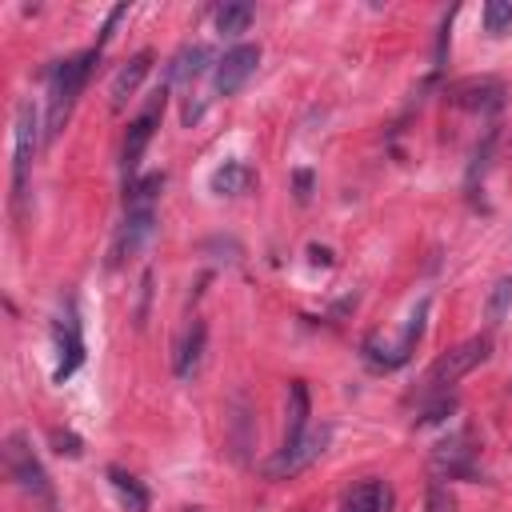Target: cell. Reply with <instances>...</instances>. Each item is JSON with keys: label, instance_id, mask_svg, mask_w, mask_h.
Wrapping results in <instances>:
<instances>
[{"label": "cell", "instance_id": "cell-1", "mask_svg": "<svg viewBox=\"0 0 512 512\" xmlns=\"http://www.w3.org/2000/svg\"><path fill=\"white\" fill-rule=\"evenodd\" d=\"M96 60H100V48H88V52H76V56H68V60H56V64L48 68V124H44V136H48V140L64 128V120H68L76 96L84 92V84H88Z\"/></svg>", "mask_w": 512, "mask_h": 512}, {"label": "cell", "instance_id": "cell-2", "mask_svg": "<svg viewBox=\"0 0 512 512\" xmlns=\"http://www.w3.org/2000/svg\"><path fill=\"white\" fill-rule=\"evenodd\" d=\"M4 468H8V476L16 480V488L32 500V508L56 512V488H52V480H48L40 456L32 452V444H28V436H24L20 428L4 436Z\"/></svg>", "mask_w": 512, "mask_h": 512}, {"label": "cell", "instance_id": "cell-3", "mask_svg": "<svg viewBox=\"0 0 512 512\" xmlns=\"http://www.w3.org/2000/svg\"><path fill=\"white\" fill-rule=\"evenodd\" d=\"M492 352V336H468L464 344L448 348L444 356H436V364L424 372V384H420V400H436V396H448V388L468 376L472 368H480Z\"/></svg>", "mask_w": 512, "mask_h": 512}, {"label": "cell", "instance_id": "cell-4", "mask_svg": "<svg viewBox=\"0 0 512 512\" xmlns=\"http://www.w3.org/2000/svg\"><path fill=\"white\" fill-rule=\"evenodd\" d=\"M36 108L32 100L16 104V132H12V212L16 220H24V204H28V168H32V152H36Z\"/></svg>", "mask_w": 512, "mask_h": 512}, {"label": "cell", "instance_id": "cell-5", "mask_svg": "<svg viewBox=\"0 0 512 512\" xmlns=\"http://www.w3.org/2000/svg\"><path fill=\"white\" fill-rule=\"evenodd\" d=\"M328 440H332V428H328V424H324V428H308L300 440H284V444L276 448V456L264 460L260 472H264L268 480H288V476L304 472L308 464H316V460L324 456Z\"/></svg>", "mask_w": 512, "mask_h": 512}, {"label": "cell", "instance_id": "cell-6", "mask_svg": "<svg viewBox=\"0 0 512 512\" xmlns=\"http://www.w3.org/2000/svg\"><path fill=\"white\" fill-rule=\"evenodd\" d=\"M164 96H168V84H160V88L148 96V104L140 108V116H136V120L128 124V132H124V144H120V168H124V176H128V180L136 176L140 156H144V148H148L152 132L160 128V116H164Z\"/></svg>", "mask_w": 512, "mask_h": 512}, {"label": "cell", "instance_id": "cell-7", "mask_svg": "<svg viewBox=\"0 0 512 512\" xmlns=\"http://www.w3.org/2000/svg\"><path fill=\"white\" fill-rule=\"evenodd\" d=\"M52 340H56V352H60L52 380L64 384V380L84 364V336H80V316H76V304H72V300H68V308L56 316V324H52Z\"/></svg>", "mask_w": 512, "mask_h": 512}, {"label": "cell", "instance_id": "cell-8", "mask_svg": "<svg viewBox=\"0 0 512 512\" xmlns=\"http://www.w3.org/2000/svg\"><path fill=\"white\" fill-rule=\"evenodd\" d=\"M432 472L448 476V480H472L476 476V448H472V432L460 428L448 440L436 444L432 452Z\"/></svg>", "mask_w": 512, "mask_h": 512}, {"label": "cell", "instance_id": "cell-9", "mask_svg": "<svg viewBox=\"0 0 512 512\" xmlns=\"http://www.w3.org/2000/svg\"><path fill=\"white\" fill-rule=\"evenodd\" d=\"M256 64H260V48H256V44H232V48L216 60V68H212L216 92H220V96H236V92L248 84V76L256 72Z\"/></svg>", "mask_w": 512, "mask_h": 512}, {"label": "cell", "instance_id": "cell-10", "mask_svg": "<svg viewBox=\"0 0 512 512\" xmlns=\"http://www.w3.org/2000/svg\"><path fill=\"white\" fill-rule=\"evenodd\" d=\"M424 320H428V300H420L416 308H412V316H408V324H404V332H400V340L388 348V352H364V360L372 364V368H400V364H408V356L416 352V344H420V336H424Z\"/></svg>", "mask_w": 512, "mask_h": 512}, {"label": "cell", "instance_id": "cell-11", "mask_svg": "<svg viewBox=\"0 0 512 512\" xmlns=\"http://www.w3.org/2000/svg\"><path fill=\"white\" fill-rule=\"evenodd\" d=\"M152 232H156V208H124V224H120L116 244H112V264L132 260Z\"/></svg>", "mask_w": 512, "mask_h": 512}, {"label": "cell", "instance_id": "cell-12", "mask_svg": "<svg viewBox=\"0 0 512 512\" xmlns=\"http://www.w3.org/2000/svg\"><path fill=\"white\" fill-rule=\"evenodd\" d=\"M448 100L464 112H496L504 104V84L492 80V76H480V80H460L452 84Z\"/></svg>", "mask_w": 512, "mask_h": 512}, {"label": "cell", "instance_id": "cell-13", "mask_svg": "<svg viewBox=\"0 0 512 512\" xmlns=\"http://www.w3.org/2000/svg\"><path fill=\"white\" fill-rule=\"evenodd\" d=\"M148 68H152V52L144 48V52H136L132 60H124L120 68H116V76H112V108H124L128 104V96L140 88V80L148 76Z\"/></svg>", "mask_w": 512, "mask_h": 512}, {"label": "cell", "instance_id": "cell-14", "mask_svg": "<svg viewBox=\"0 0 512 512\" xmlns=\"http://www.w3.org/2000/svg\"><path fill=\"white\" fill-rule=\"evenodd\" d=\"M204 340H208L204 324H200V320H192V324L184 328L180 344H176V360H172L176 380H192V376H196V368H200V360H204Z\"/></svg>", "mask_w": 512, "mask_h": 512}, {"label": "cell", "instance_id": "cell-15", "mask_svg": "<svg viewBox=\"0 0 512 512\" xmlns=\"http://www.w3.org/2000/svg\"><path fill=\"white\" fill-rule=\"evenodd\" d=\"M388 504H392V492L384 480H360L344 492L340 512H388Z\"/></svg>", "mask_w": 512, "mask_h": 512}, {"label": "cell", "instance_id": "cell-16", "mask_svg": "<svg viewBox=\"0 0 512 512\" xmlns=\"http://www.w3.org/2000/svg\"><path fill=\"white\" fill-rule=\"evenodd\" d=\"M208 60H212V48L208 44H184L172 56V64H168V84H192L208 68Z\"/></svg>", "mask_w": 512, "mask_h": 512}, {"label": "cell", "instance_id": "cell-17", "mask_svg": "<svg viewBox=\"0 0 512 512\" xmlns=\"http://www.w3.org/2000/svg\"><path fill=\"white\" fill-rule=\"evenodd\" d=\"M212 192L216 196H244L252 184H256V172L244 164V160H224L216 172H212Z\"/></svg>", "mask_w": 512, "mask_h": 512}, {"label": "cell", "instance_id": "cell-18", "mask_svg": "<svg viewBox=\"0 0 512 512\" xmlns=\"http://www.w3.org/2000/svg\"><path fill=\"white\" fill-rule=\"evenodd\" d=\"M308 384L304 380H292L288 384V416H284V440H300L308 432Z\"/></svg>", "mask_w": 512, "mask_h": 512}, {"label": "cell", "instance_id": "cell-19", "mask_svg": "<svg viewBox=\"0 0 512 512\" xmlns=\"http://www.w3.org/2000/svg\"><path fill=\"white\" fill-rule=\"evenodd\" d=\"M108 480H112V488L120 492V504L128 508V512H148V488L132 476V472H124V468H108Z\"/></svg>", "mask_w": 512, "mask_h": 512}, {"label": "cell", "instance_id": "cell-20", "mask_svg": "<svg viewBox=\"0 0 512 512\" xmlns=\"http://www.w3.org/2000/svg\"><path fill=\"white\" fill-rule=\"evenodd\" d=\"M248 24H252V4H224V8L216 12L220 36H240Z\"/></svg>", "mask_w": 512, "mask_h": 512}, {"label": "cell", "instance_id": "cell-21", "mask_svg": "<svg viewBox=\"0 0 512 512\" xmlns=\"http://www.w3.org/2000/svg\"><path fill=\"white\" fill-rule=\"evenodd\" d=\"M508 308H512V276H496V284H492V292H488V300H484V316H488L492 324H500Z\"/></svg>", "mask_w": 512, "mask_h": 512}, {"label": "cell", "instance_id": "cell-22", "mask_svg": "<svg viewBox=\"0 0 512 512\" xmlns=\"http://www.w3.org/2000/svg\"><path fill=\"white\" fill-rule=\"evenodd\" d=\"M492 148H496V128H488V132H484V144H476V152H472V164H468V188H476V180L484 176Z\"/></svg>", "mask_w": 512, "mask_h": 512}, {"label": "cell", "instance_id": "cell-23", "mask_svg": "<svg viewBox=\"0 0 512 512\" xmlns=\"http://www.w3.org/2000/svg\"><path fill=\"white\" fill-rule=\"evenodd\" d=\"M512 24V0H488L484 4V28L488 32H504Z\"/></svg>", "mask_w": 512, "mask_h": 512}, {"label": "cell", "instance_id": "cell-24", "mask_svg": "<svg viewBox=\"0 0 512 512\" xmlns=\"http://www.w3.org/2000/svg\"><path fill=\"white\" fill-rule=\"evenodd\" d=\"M424 512H456V496L440 480H432L428 484V496H424Z\"/></svg>", "mask_w": 512, "mask_h": 512}, {"label": "cell", "instance_id": "cell-25", "mask_svg": "<svg viewBox=\"0 0 512 512\" xmlns=\"http://www.w3.org/2000/svg\"><path fill=\"white\" fill-rule=\"evenodd\" d=\"M48 436H52V444H56V452H68V456H80V452H84V444H80V436H76V432H68V428H52Z\"/></svg>", "mask_w": 512, "mask_h": 512}, {"label": "cell", "instance_id": "cell-26", "mask_svg": "<svg viewBox=\"0 0 512 512\" xmlns=\"http://www.w3.org/2000/svg\"><path fill=\"white\" fill-rule=\"evenodd\" d=\"M452 408H456V400H452V396H436V400L424 408L420 424H436V420H444V412H452Z\"/></svg>", "mask_w": 512, "mask_h": 512}, {"label": "cell", "instance_id": "cell-27", "mask_svg": "<svg viewBox=\"0 0 512 512\" xmlns=\"http://www.w3.org/2000/svg\"><path fill=\"white\" fill-rule=\"evenodd\" d=\"M308 192H312V172H296V200L304 204V200H308Z\"/></svg>", "mask_w": 512, "mask_h": 512}, {"label": "cell", "instance_id": "cell-28", "mask_svg": "<svg viewBox=\"0 0 512 512\" xmlns=\"http://www.w3.org/2000/svg\"><path fill=\"white\" fill-rule=\"evenodd\" d=\"M308 256H312V264H332V252H328V248H316V244H312Z\"/></svg>", "mask_w": 512, "mask_h": 512}, {"label": "cell", "instance_id": "cell-29", "mask_svg": "<svg viewBox=\"0 0 512 512\" xmlns=\"http://www.w3.org/2000/svg\"><path fill=\"white\" fill-rule=\"evenodd\" d=\"M184 512H204V508H184Z\"/></svg>", "mask_w": 512, "mask_h": 512}]
</instances>
